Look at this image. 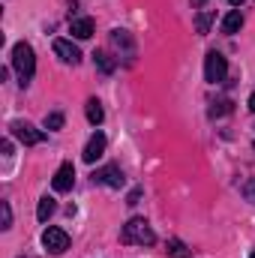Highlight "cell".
<instances>
[{
  "instance_id": "5bb4252c",
  "label": "cell",
  "mask_w": 255,
  "mask_h": 258,
  "mask_svg": "<svg viewBox=\"0 0 255 258\" xmlns=\"http://www.w3.org/2000/svg\"><path fill=\"white\" fill-rule=\"evenodd\" d=\"M54 210H57L54 198H48V195H45V198H39V207H36V219H39V222H48V216H51Z\"/></svg>"
},
{
  "instance_id": "44dd1931",
  "label": "cell",
  "mask_w": 255,
  "mask_h": 258,
  "mask_svg": "<svg viewBox=\"0 0 255 258\" xmlns=\"http://www.w3.org/2000/svg\"><path fill=\"white\" fill-rule=\"evenodd\" d=\"M45 129H63V114L60 111H54V114H45Z\"/></svg>"
},
{
  "instance_id": "3957f363",
  "label": "cell",
  "mask_w": 255,
  "mask_h": 258,
  "mask_svg": "<svg viewBox=\"0 0 255 258\" xmlns=\"http://www.w3.org/2000/svg\"><path fill=\"white\" fill-rule=\"evenodd\" d=\"M225 75H228V60L219 51H207V57H204V81L219 84V81H225Z\"/></svg>"
},
{
  "instance_id": "603a6c76",
  "label": "cell",
  "mask_w": 255,
  "mask_h": 258,
  "mask_svg": "<svg viewBox=\"0 0 255 258\" xmlns=\"http://www.w3.org/2000/svg\"><path fill=\"white\" fill-rule=\"evenodd\" d=\"M198 6H204V0H192V9H198Z\"/></svg>"
},
{
  "instance_id": "d6986e66",
  "label": "cell",
  "mask_w": 255,
  "mask_h": 258,
  "mask_svg": "<svg viewBox=\"0 0 255 258\" xmlns=\"http://www.w3.org/2000/svg\"><path fill=\"white\" fill-rule=\"evenodd\" d=\"M240 195H243L249 204H255V177H246V180L240 183Z\"/></svg>"
},
{
  "instance_id": "9a60e30c",
  "label": "cell",
  "mask_w": 255,
  "mask_h": 258,
  "mask_svg": "<svg viewBox=\"0 0 255 258\" xmlns=\"http://www.w3.org/2000/svg\"><path fill=\"white\" fill-rule=\"evenodd\" d=\"M87 120H90L93 126H99V123L105 120V111H102L99 99H90V102H87Z\"/></svg>"
},
{
  "instance_id": "4fadbf2b",
  "label": "cell",
  "mask_w": 255,
  "mask_h": 258,
  "mask_svg": "<svg viewBox=\"0 0 255 258\" xmlns=\"http://www.w3.org/2000/svg\"><path fill=\"white\" fill-rule=\"evenodd\" d=\"M93 63H96L99 72H105V75H111V72L117 69V60H114L108 51H93Z\"/></svg>"
},
{
  "instance_id": "e0dca14e",
  "label": "cell",
  "mask_w": 255,
  "mask_h": 258,
  "mask_svg": "<svg viewBox=\"0 0 255 258\" xmlns=\"http://www.w3.org/2000/svg\"><path fill=\"white\" fill-rule=\"evenodd\" d=\"M213 18H216L213 12H201V15L195 18V30H198V33H207V30H210V24H213Z\"/></svg>"
},
{
  "instance_id": "52a82bcc",
  "label": "cell",
  "mask_w": 255,
  "mask_h": 258,
  "mask_svg": "<svg viewBox=\"0 0 255 258\" xmlns=\"http://www.w3.org/2000/svg\"><path fill=\"white\" fill-rule=\"evenodd\" d=\"M72 183H75V168H72V162H63V165L54 171L51 186H54V192H69Z\"/></svg>"
},
{
  "instance_id": "ac0fdd59",
  "label": "cell",
  "mask_w": 255,
  "mask_h": 258,
  "mask_svg": "<svg viewBox=\"0 0 255 258\" xmlns=\"http://www.w3.org/2000/svg\"><path fill=\"white\" fill-rule=\"evenodd\" d=\"M231 111V102L228 99H219V102H213V108H210V117L216 120V117H225Z\"/></svg>"
},
{
  "instance_id": "ffe728a7",
  "label": "cell",
  "mask_w": 255,
  "mask_h": 258,
  "mask_svg": "<svg viewBox=\"0 0 255 258\" xmlns=\"http://www.w3.org/2000/svg\"><path fill=\"white\" fill-rule=\"evenodd\" d=\"M0 216H3L0 228H3V231H6V228H12V207H9V201H0Z\"/></svg>"
},
{
  "instance_id": "277c9868",
  "label": "cell",
  "mask_w": 255,
  "mask_h": 258,
  "mask_svg": "<svg viewBox=\"0 0 255 258\" xmlns=\"http://www.w3.org/2000/svg\"><path fill=\"white\" fill-rule=\"evenodd\" d=\"M42 246L51 252V255H60L69 249V234H66L63 228H45V234H42Z\"/></svg>"
},
{
  "instance_id": "7a4b0ae2",
  "label": "cell",
  "mask_w": 255,
  "mask_h": 258,
  "mask_svg": "<svg viewBox=\"0 0 255 258\" xmlns=\"http://www.w3.org/2000/svg\"><path fill=\"white\" fill-rule=\"evenodd\" d=\"M120 240H123V243H138V246H153V243H156V234H153V228L147 225V219L135 216V219H129L126 225H123Z\"/></svg>"
},
{
  "instance_id": "7402d4cb",
  "label": "cell",
  "mask_w": 255,
  "mask_h": 258,
  "mask_svg": "<svg viewBox=\"0 0 255 258\" xmlns=\"http://www.w3.org/2000/svg\"><path fill=\"white\" fill-rule=\"evenodd\" d=\"M138 198H141V189H132L129 198H126V204H138Z\"/></svg>"
},
{
  "instance_id": "d4e9b609",
  "label": "cell",
  "mask_w": 255,
  "mask_h": 258,
  "mask_svg": "<svg viewBox=\"0 0 255 258\" xmlns=\"http://www.w3.org/2000/svg\"><path fill=\"white\" fill-rule=\"evenodd\" d=\"M228 3H231V6H243V0H228Z\"/></svg>"
},
{
  "instance_id": "ba28073f",
  "label": "cell",
  "mask_w": 255,
  "mask_h": 258,
  "mask_svg": "<svg viewBox=\"0 0 255 258\" xmlns=\"http://www.w3.org/2000/svg\"><path fill=\"white\" fill-rule=\"evenodd\" d=\"M54 54L69 66H78L81 63V51H78V45H72L69 39H54Z\"/></svg>"
},
{
  "instance_id": "9c48e42d",
  "label": "cell",
  "mask_w": 255,
  "mask_h": 258,
  "mask_svg": "<svg viewBox=\"0 0 255 258\" xmlns=\"http://www.w3.org/2000/svg\"><path fill=\"white\" fill-rule=\"evenodd\" d=\"M111 45H114L126 60L135 57V42H132V36H129L126 30H111Z\"/></svg>"
},
{
  "instance_id": "30bf717a",
  "label": "cell",
  "mask_w": 255,
  "mask_h": 258,
  "mask_svg": "<svg viewBox=\"0 0 255 258\" xmlns=\"http://www.w3.org/2000/svg\"><path fill=\"white\" fill-rule=\"evenodd\" d=\"M102 153H105V135H102V132H93V138H90V141H87V147H84V162H90V165H93Z\"/></svg>"
},
{
  "instance_id": "8992f818",
  "label": "cell",
  "mask_w": 255,
  "mask_h": 258,
  "mask_svg": "<svg viewBox=\"0 0 255 258\" xmlns=\"http://www.w3.org/2000/svg\"><path fill=\"white\" fill-rule=\"evenodd\" d=\"M93 183H102V186L120 189V186H123V171H120L117 165H105V168L93 171Z\"/></svg>"
},
{
  "instance_id": "6da1fadb",
  "label": "cell",
  "mask_w": 255,
  "mask_h": 258,
  "mask_svg": "<svg viewBox=\"0 0 255 258\" xmlns=\"http://www.w3.org/2000/svg\"><path fill=\"white\" fill-rule=\"evenodd\" d=\"M12 69L18 72L21 84H27L33 78V72H36V54H33V48L27 42H15L12 45Z\"/></svg>"
},
{
  "instance_id": "8fae6325",
  "label": "cell",
  "mask_w": 255,
  "mask_h": 258,
  "mask_svg": "<svg viewBox=\"0 0 255 258\" xmlns=\"http://www.w3.org/2000/svg\"><path fill=\"white\" fill-rule=\"evenodd\" d=\"M69 33L75 39H90L93 36V18H72L69 21Z\"/></svg>"
},
{
  "instance_id": "484cf974",
  "label": "cell",
  "mask_w": 255,
  "mask_h": 258,
  "mask_svg": "<svg viewBox=\"0 0 255 258\" xmlns=\"http://www.w3.org/2000/svg\"><path fill=\"white\" fill-rule=\"evenodd\" d=\"M249 258H255V252H252V255H249Z\"/></svg>"
},
{
  "instance_id": "7c38bea8",
  "label": "cell",
  "mask_w": 255,
  "mask_h": 258,
  "mask_svg": "<svg viewBox=\"0 0 255 258\" xmlns=\"http://www.w3.org/2000/svg\"><path fill=\"white\" fill-rule=\"evenodd\" d=\"M243 27V15H240V9H231L225 18H222V33H228V36H234L237 30Z\"/></svg>"
},
{
  "instance_id": "cb8c5ba5",
  "label": "cell",
  "mask_w": 255,
  "mask_h": 258,
  "mask_svg": "<svg viewBox=\"0 0 255 258\" xmlns=\"http://www.w3.org/2000/svg\"><path fill=\"white\" fill-rule=\"evenodd\" d=\"M249 111H255V93L249 96Z\"/></svg>"
},
{
  "instance_id": "2e32d148",
  "label": "cell",
  "mask_w": 255,
  "mask_h": 258,
  "mask_svg": "<svg viewBox=\"0 0 255 258\" xmlns=\"http://www.w3.org/2000/svg\"><path fill=\"white\" fill-rule=\"evenodd\" d=\"M168 255H171V258H192V252L183 246V240H177V237H174V240H168Z\"/></svg>"
},
{
  "instance_id": "5b68a950",
  "label": "cell",
  "mask_w": 255,
  "mask_h": 258,
  "mask_svg": "<svg viewBox=\"0 0 255 258\" xmlns=\"http://www.w3.org/2000/svg\"><path fill=\"white\" fill-rule=\"evenodd\" d=\"M12 135H15L21 144H27V147H33V144L45 141V132H42V129L30 126V123H24V120H15V123H12Z\"/></svg>"
}]
</instances>
